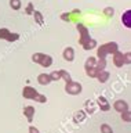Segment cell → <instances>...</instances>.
Here are the masks:
<instances>
[{"label": "cell", "mask_w": 131, "mask_h": 133, "mask_svg": "<svg viewBox=\"0 0 131 133\" xmlns=\"http://www.w3.org/2000/svg\"><path fill=\"white\" fill-rule=\"evenodd\" d=\"M9 33H10V31H9V29H6V28L0 29V39H7V36H9Z\"/></svg>", "instance_id": "25"}, {"label": "cell", "mask_w": 131, "mask_h": 133, "mask_svg": "<svg viewBox=\"0 0 131 133\" xmlns=\"http://www.w3.org/2000/svg\"><path fill=\"white\" fill-rule=\"evenodd\" d=\"M105 14L106 15H113V8H110V7L105 8Z\"/></svg>", "instance_id": "30"}, {"label": "cell", "mask_w": 131, "mask_h": 133, "mask_svg": "<svg viewBox=\"0 0 131 133\" xmlns=\"http://www.w3.org/2000/svg\"><path fill=\"white\" fill-rule=\"evenodd\" d=\"M62 19H69V15L68 14H62Z\"/></svg>", "instance_id": "32"}, {"label": "cell", "mask_w": 131, "mask_h": 133, "mask_svg": "<svg viewBox=\"0 0 131 133\" xmlns=\"http://www.w3.org/2000/svg\"><path fill=\"white\" fill-rule=\"evenodd\" d=\"M64 58L66 61H69V62L75 60V51H73L72 47H66V49L64 50Z\"/></svg>", "instance_id": "11"}, {"label": "cell", "mask_w": 131, "mask_h": 133, "mask_svg": "<svg viewBox=\"0 0 131 133\" xmlns=\"http://www.w3.org/2000/svg\"><path fill=\"white\" fill-rule=\"evenodd\" d=\"M109 76H110V74L108 72V71H101V72H98V75H97V79L101 83H105V82H108V79H109Z\"/></svg>", "instance_id": "13"}, {"label": "cell", "mask_w": 131, "mask_h": 133, "mask_svg": "<svg viewBox=\"0 0 131 133\" xmlns=\"http://www.w3.org/2000/svg\"><path fill=\"white\" fill-rule=\"evenodd\" d=\"M33 6H32V4L29 3V4H28V7H26V14H33Z\"/></svg>", "instance_id": "28"}, {"label": "cell", "mask_w": 131, "mask_h": 133, "mask_svg": "<svg viewBox=\"0 0 131 133\" xmlns=\"http://www.w3.org/2000/svg\"><path fill=\"white\" fill-rule=\"evenodd\" d=\"M101 133H113V130L108 123H104V125H101Z\"/></svg>", "instance_id": "21"}, {"label": "cell", "mask_w": 131, "mask_h": 133, "mask_svg": "<svg viewBox=\"0 0 131 133\" xmlns=\"http://www.w3.org/2000/svg\"><path fill=\"white\" fill-rule=\"evenodd\" d=\"M50 78H51V82H52V81H59V79H61L59 71H55V72H51V74H50Z\"/></svg>", "instance_id": "24"}, {"label": "cell", "mask_w": 131, "mask_h": 133, "mask_svg": "<svg viewBox=\"0 0 131 133\" xmlns=\"http://www.w3.org/2000/svg\"><path fill=\"white\" fill-rule=\"evenodd\" d=\"M81 85L79 82H68L66 85H65V91H66L68 94H72V96H76V94H80L81 93Z\"/></svg>", "instance_id": "3"}, {"label": "cell", "mask_w": 131, "mask_h": 133, "mask_svg": "<svg viewBox=\"0 0 131 133\" xmlns=\"http://www.w3.org/2000/svg\"><path fill=\"white\" fill-rule=\"evenodd\" d=\"M18 39H19V35H18V33H13V32H10L6 40H9V42H14V40H18Z\"/></svg>", "instance_id": "23"}, {"label": "cell", "mask_w": 131, "mask_h": 133, "mask_svg": "<svg viewBox=\"0 0 131 133\" xmlns=\"http://www.w3.org/2000/svg\"><path fill=\"white\" fill-rule=\"evenodd\" d=\"M51 64H52V58H51V56H44V58L42 60V62H40V65L42 66H44V68H48V66H51Z\"/></svg>", "instance_id": "14"}, {"label": "cell", "mask_w": 131, "mask_h": 133, "mask_svg": "<svg viewBox=\"0 0 131 133\" xmlns=\"http://www.w3.org/2000/svg\"><path fill=\"white\" fill-rule=\"evenodd\" d=\"M86 118V114H84V111H79V112H76L75 116H73V119H75V122H81V121H84Z\"/></svg>", "instance_id": "17"}, {"label": "cell", "mask_w": 131, "mask_h": 133, "mask_svg": "<svg viewBox=\"0 0 131 133\" xmlns=\"http://www.w3.org/2000/svg\"><path fill=\"white\" fill-rule=\"evenodd\" d=\"M113 64L117 66V68H121L123 64H124V56H123V53H120L117 50L116 53H113Z\"/></svg>", "instance_id": "7"}, {"label": "cell", "mask_w": 131, "mask_h": 133, "mask_svg": "<svg viewBox=\"0 0 131 133\" xmlns=\"http://www.w3.org/2000/svg\"><path fill=\"white\" fill-rule=\"evenodd\" d=\"M113 108H114V111H117V112H124V111H128V104H127L124 100H116L113 104Z\"/></svg>", "instance_id": "6"}, {"label": "cell", "mask_w": 131, "mask_h": 133, "mask_svg": "<svg viewBox=\"0 0 131 133\" xmlns=\"http://www.w3.org/2000/svg\"><path fill=\"white\" fill-rule=\"evenodd\" d=\"M35 100H36L37 103H46V101H47V97H46L44 94H39V93H37V96L35 97Z\"/></svg>", "instance_id": "26"}, {"label": "cell", "mask_w": 131, "mask_h": 133, "mask_svg": "<svg viewBox=\"0 0 131 133\" xmlns=\"http://www.w3.org/2000/svg\"><path fill=\"white\" fill-rule=\"evenodd\" d=\"M95 44H97L95 40H94V39H90L86 44H83V47H84V50H91V49L95 47Z\"/></svg>", "instance_id": "18"}, {"label": "cell", "mask_w": 131, "mask_h": 133, "mask_svg": "<svg viewBox=\"0 0 131 133\" xmlns=\"http://www.w3.org/2000/svg\"><path fill=\"white\" fill-rule=\"evenodd\" d=\"M117 51V44L112 42V43H106V44H102L99 49H98V58H106L108 54H113Z\"/></svg>", "instance_id": "1"}, {"label": "cell", "mask_w": 131, "mask_h": 133, "mask_svg": "<svg viewBox=\"0 0 131 133\" xmlns=\"http://www.w3.org/2000/svg\"><path fill=\"white\" fill-rule=\"evenodd\" d=\"M29 133H40V132H39L37 128H35V126H32V125H30V126H29Z\"/></svg>", "instance_id": "29"}, {"label": "cell", "mask_w": 131, "mask_h": 133, "mask_svg": "<svg viewBox=\"0 0 131 133\" xmlns=\"http://www.w3.org/2000/svg\"><path fill=\"white\" fill-rule=\"evenodd\" d=\"M22 96H24V98L35 100V97L37 96V90L33 89V87H30V86H26V87H24V90H22Z\"/></svg>", "instance_id": "5"}, {"label": "cell", "mask_w": 131, "mask_h": 133, "mask_svg": "<svg viewBox=\"0 0 131 133\" xmlns=\"http://www.w3.org/2000/svg\"><path fill=\"white\" fill-rule=\"evenodd\" d=\"M121 22L124 26L131 28V10H127L124 14L121 15Z\"/></svg>", "instance_id": "9"}, {"label": "cell", "mask_w": 131, "mask_h": 133, "mask_svg": "<svg viewBox=\"0 0 131 133\" xmlns=\"http://www.w3.org/2000/svg\"><path fill=\"white\" fill-rule=\"evenodd\" d=\"M124 56V64H131V53H126Z\"/></svg>", "instance_id": "27"}, {"label": "cell", "mask_w": 131, "mask_h": 133, "mask_svg": "<svg viewBox=\"0 0 131 133\" xmlns=\"http://www.w3.org/2000/svg\"><path fill=\"white\" fill-rule=\"evenodd\" d=\"M44 56H46V54H43V53H36V54H33V56H32V61L40 64V62H42V60L44 58Z\"/></svg>", "instance_id": "16"}, {"label": "cell", "mask_w": 131, "mask_h": 133, "mask_svg": "<svg viewBox=\"0 0 131 133\" xmlns=\"http://www.w3.org/2000/svg\"><path fill=\"white\" fill-rule=\"evenodd\" d=\"M121 119L124 121V122H131V111L121 112Z\"/></svg>", "instance_id": "19"}, {"label": "cell", "mask_w": 131, "mask_h": 133, "mask_svg": "<svg viewBox=\"0 0 131 133\" xmlns=\"http://www.w3.org/2000/svg\"><path fill=\"white\" fill-rule=\"evenodd\" d=\"M95 65H97V60L94 57H90L87 58V61H86V64H84V69H86V74L88 75L90 78H95L97 76V68H95Z\"/></svg>", "instance_id": "2"}, {"label": "cell", "mask_w": 131, "mask_h": 133, "mask_svg": "<svg viewBox=\"0 0 131 133\" xmlns=\"http://www.w3.org/2000/svg\"><path fill=\"white\" fill-rule=\"evenodd\" d=\"M37 82L40 83V85L46 86L48 85V83L51 82V78H50V74H40L37 76Z\"/></svg>", "instance_id": "10"}, {"label": "cell", "mask_w": 131, "mask_h": 133, "mask_svg": "<svg viewBox=\"0 0 131 133\" xmlns=\"http://www.w3.org/2000/svg\"><path fill=\"white\" fill-rule=\"evenodd\" d=\"M86 107H87V110H88V112H90V114H93V112H94V107H93L90 103H87V104H86Z\"/></svg>", "instance_id": "31"}, {"label": "cell", "mask_w": 131, "mask_h": 133, "mask_svg": "<svg viewBox=\"0 0 131 133\" xmlns=\"http://www.w3.org/2000/svg\"><path fill=\"white\" fill-rule=\"evenodd\" d=\"M33 15H35V19H36V22H37L39 25H42V24H43V15L40 14L39 11H33Z\"/></svg>", "instance_id": "22"}, {"label": "cell", "mask_w": 131, "mask_h": 133, "mask_svg": "<svg viewBox=\"0 0 131 133\" xmlns=\"http://www.w3.org/2000/svg\"><path fill=\"white\" fill-rule=\"evenodd\" d=\"M59 75H61V79H64V81L66 82V83L72 81V78H71V74H69V72H66V71L61 69V71H59Z\"/></svg>", "instance_id": "15"}, {"label": "cell", "mask_w": 131, "mask_h": 133, "mask_svg": "<svg viewBox=\"0 0 131 133\" xmlns=\"http://www.w3.org/2000/svg\"><path fill=\"white\" fill-rule=\"evenodd\" d=\"M24 115L28 118V121L29 122H32V119H33V115H35V108L33 107H30V105H28L24 108Z\"/></svg>", "instance_id": "12"}, {"label": "cell", "mask_w": 131, "mask_h": 133, "mask_svg": "<svg viewBox=\"0 0 131 133\" xmlns=\"http://www.w3.org/2000/svg\"><path fill=\"white\" fill-rule=\"evenodd\" d=\"M77 29H79V32H80V44H86L90 40V35H88L87 28L83 26L81 24H79L77 25Z\"/></svg>", "instance_id": "4"}, {"label": "cell", "mask_w": 131, "mask_h": 133, "mask_svg": "<svg viewBox=\"0 0 131 133\" xmlns=\"http://www.w3.org/2000/svg\"><path fill=\"white\" fill-rule=\"evenodd\" d=\"M10 6L14 10H19L21 8V0H10Z\"/></svg>", "instance_id": "20"}, {"label": "cell", "mask_w": 131, "mask_h": 133, "mask_svg": "<svg viewBox=\"0 0 131 133\" xmlns=\"http://www.w3.org/2000/svg\"><path fill=\"white\" fill-rule=\"evenodd\" d=\"M97 104H98V107L101 108V111H109L110 110V104L108 103V100H106L105 97H102V96L98 97Z\"/></svg>", "instance_id": "8"}]
</instances>
